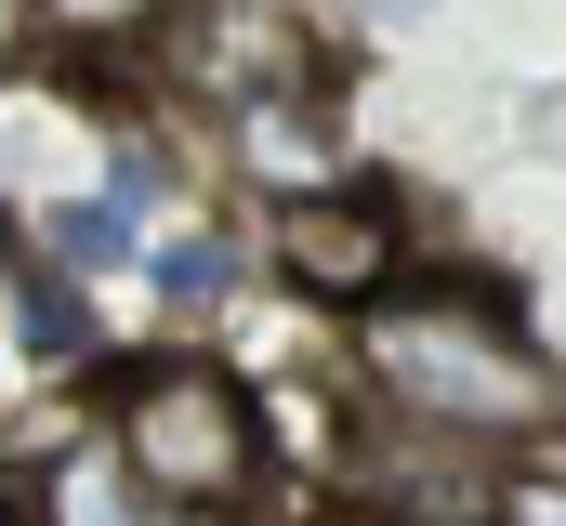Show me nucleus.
<instances>
[{
  "mask_svg": "<svg viewBox=\"0 0 566 526\" xmlns=\"http://www.w3.org/2000/svg\"><path fill=\"white\" fill-rule=\"evenodd\" d=\"M356 356H369V382L382 408H409L434 434H527L541 408H554V369H541V343L514 329V316H488V303H356Z\"/></svg>",
  "mask_w": 566,
  "mask_h": 526,
  "instance_id": "f257e3e1",
  "label": "nucleus"
},
{
  "mask_svg": "<svg viewBox=\"0 0 566 526\" xmlns=\"http://www.w3.org/2000/svg\"><path fill=\"white\" fill-rule=\"evenodd\" d=\"M119 474H133L158 514L211 526L238 514L251 487H264V421H251V394L224 382V369H198V356H171V369H145L133 394H119Z\"/></svg>",
  "mask_w": 566,
  "mask_h": 526,
  "instance_id": "f03ea898",
  "label": "nucleus"
},
{
  "mask_svg": "<svg viewBox=\"0 0 566 526\" xmlns=\"http://www.w3.org/2000/svg\"><path fill=\"white\" fill-rule=\"evenodd\" d=\"M277 276L303 290V303H382L396 290V211L382 198H356V185H303V198H277Z\"/></svg>",
  "mask_w": 566,
  "mask_h": 526,
  "instance_id": "7ed1b4c3",
  "label": "nucleus"
},
{
  "mask_svg": "<svg viewBox=\"0 0 566 526\" xmlns=\"http://www.w3.org/2000/svg\"><path fill=\"white\" fill-rule=\"evenodd\" d=\"M185 80L224 93V106H316V40L290 13H251V0H198L185 13Z\"/></svg>",
  "mask_w": 566,
  "mask_h": 526,
  "instance_id": "20e7f679",
  "label": "nucleus"
},
{
  "mask_svg": "<svg viewBox=\"0 0 566 526\" xmlns=\"http://www.w3.org/2000/svg\"><path fill=\"white\" fill-rule=\"evenodd\" d=\"M13 343H27L40 369L93 356V316H80V290H66V276H53V290H13Z\"/></svg>",
  "mask_w": 566,
  "mask_h": 526,
  "instance_id": "39448f33",
  "label": "nucleus"
},
{
  "mask_svg": "<svg viewBox=\"0 0 566 526\" xmlns=\"http://www.w3.org/2000/svg\"><path fill=\"white\" fill-rule=\"evenodd\" d=\"M66 40H145V27H171V13H198V0H40Z\"/></svg>",
  "mask_w": 566,
  "mask_h": 526,
  "instance_id": "423d86ee",
  "label": "nucleus"
},
{
  "mask_svg": "<svg viewBox=\"0 0 566 526\" xmlns=\"http://www.w3.org/2000/svg\"><path fill=\"white\" fill-rule=\"evenodd\" d=\"M211 290H224V238H171V251H158V303H185V316H198Z\"/></svg>",
  "mask_w": 566,
  "mask_h": 526,
  "instance_id": "0eeeda50",
  "label": "nucleus"
},
{
  "mask_svg": "<svg viewBox=\"0 0 566 526\" xmlns=\"http://www.w3.org/2000/svg\"><path fill=\"white\" fill-rule=\"evenodd\" d=\"M514 526H566V487H514Z\"/></svg>",
  "mask_w": 566,
  "mask_h": 526,
  "instance_id": "6e6552de",
  "label": "nucleus"
},
{
  "mask_svg": "<svg viewBox=\"0 0 566 526\" xmlns=\"http://www.w3.org/2000/svg\"><path fill=\"white\" fill-rule=\"evenodd\" d=\"M369 13H382V27H396V13H422V0H369Z\"/></svg>",
  "mask_w": 566,
  "mask_h": 526,
  "instance_id": "1a4fd4ad",
  "label": "nucleus"
}]
</instances>
